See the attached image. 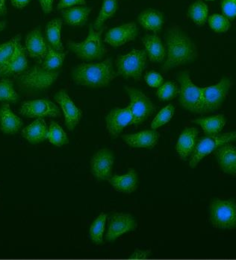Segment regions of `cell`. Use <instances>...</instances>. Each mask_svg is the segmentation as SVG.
<instances>
[{"mask_svg": "<svg viewBox=\"0 0 236 260\" xmlns=\"http://www.w3.org/2000/svg\"><path fill=\"white\" fill-rule=\"evenodd\" d=\"M125 90L130 100L132 124L138 125L143 123L156 111L155 105L141 90L130 87H125Z\"/></svg>", "mask_w": 236, "mask_h": 260, "instance_id": "cell-9", "label": "cell"}, {"mask_svg": "<svg viewBox=\"0 0 236 260\" xmlns=\"http://www.w3.org/2000/svg\"><path fill=\"white\" fill-rule=\"evenodd\" d=\"M20 114L28 118H56L61 116L57 105L47 100H36L22 104Z\"/></svg>", "mask_w": 236, "mask_h": 260, "instance_id": "cell-12", "label": "cell"}, {"mask_svg": "<svg viewBox=\"0 0 236 260\" xmlns=\"http://www.w3.org/2000/svg\"><path fill=\"white\" fill-rule=\"evenodd\" d=\"M31 0H11L13 6L18 9H23L28 6Z\"/></svg>", "mask_w": 236, "mask_h": 260, "instance_id": "cell-45", "label": "cell"}, {"mask_svg": "<svg viewBox=\"0 0 236 260\" xmlns=\"http://www.w3.org/2000/svg\"><path fill=\"white\" fill-rule=\"evenodd\" d=\"M231 85L230 80L223 78L215 85L202 88L204 113L214 112L220 108L227 96Z\"/></svg>", "mask_w": 236, "mask_h": 260, "instance_id": "cell-10", "label": "cell"}, {"mask_svg": "<svg viewBox=\"0 0 236 260\" xmlns=\"http://www.w3.org/2000/svg\"><path fill=\"white\" fill-rule=\"evenodd\" d=\"M114 154L109 149L100 150L91 159V171L92 175L100 181H108L111 177Z\"/></svg>", "mask_w": 236, "mask_h": 260, "instance_id": "cell-13", "label": "cell"}, {"mask_svg": "<svg viewBox=\"0 0 236 260\" xmlns=\"http://www.w3.org/2000/svg\"><path fill=\"white\" fill-rule=\"evenodd\" d=\"M138 34V28L135 23L124 24L111 28L105 35V42L112 47H119L134 41Z\"/></svg>", "mask_w": 236, "mask_h": 260, "instance_id": "cell-16", "label": "cell"}, {"mask_svg": "<svg viewBox=\"0 0 236 260\" xmlns=\"http://www.w3.org/2000/svg\"><path fill=\"white\" fill-rule=\"evenodd\" d=\"M19 95L14 87V82L9 79H3L0 81V102L16 103Z\"/></svg>", "mask_w": 236, "mask_h": 260, "instance_id": "cell-36", "label": "cell"}, {"mask_svg": "<svg viewBox=\"0 0 236 260\" xmlns=\"http://www.w3.org/2000/svg\"><path fill=\"white\" fill-rule=\"evenodd\" d=\"M110 184L116 191L124 194H131L138 187V176L134 169L129 170L126 175L122 176L114 175L108 180Z\"/></svg>", "mask_w": 236, "mask_h": 260, "instance_id": "cell-24", "label": "cell"}, {"mask_svg": "<svg viewBox=\"0 0 236 260\" xmlns=\"http://www.w3.org/2000/svg\"><path fill=\"white\" fill-rule=\"evenodd\" d=\"M47 139L50 143L55 146H64L69 143V140L65 131L55 122H51L49 125Z\"/></svg>", "mask_w": 236, "mask_h": 260, "instance_id": "cell-35", "label": "cell"}, {"mask_svg": "<svg viewBox=\"0 0 236 260\" xmlns=\"http://www.w3.org/2000/svg\"><path fill=\"white\" fill-rule=\"evenodd\" d=\"M138 22L146 31H151L157 34L163 25V14L156 9H148L138 15Z\"/></svg>", "mask_w": 236, "mask_h": 260, "instance_id": "cell-27", "label": "cell"}, {"mask_svg": "<svg viewBox=\"0 0 236 260\" xmlns=\"http://www.w3.org/2000/svg\"><path fill=\"white\" fill-rule=\"evenodd\" d=\"M28 68V59H27L25 49L21 45V43H20L17 46L14 55L4 70L0 73V78L9 79L12 76H18Z\"/></svg>", "mask_w": 236, "mask_h": 260, "instance_id": "cell-17", "label": "cell"}, {"mask_svg": "<svg viewBox=\"0 0 236 260\" xmlns=\"http://www.w3.org/2000/svg\"><path fill=\"white\" fill-rule=\"evenodd\" d=\"M206 1H214V0H206Z\"/></svg>", "mask_w": 236, "mask_h": 260, "instance_id": "cell-48", "label": "cell"}, {"mask_svg": "<svg viewBox=\"0 0 236 260\" xmlns=\"http://www.w3.org/2000/svg\"><path fill=\"white\" fill-rule=\"evenodd\" d=\"M221 11L223 14L229 19L233 20L236 17V0H222Z\"/></svg>", "mask_w": 236, "mask_h": 260, "instance_id": "cell-40", "label": "cell"}, {"mask_svg": "<svg viewBox=\"0 0 236 260\" xmlns=\"http://www.w3.org/2000/svg\"><path fill=\"white\" fill-rule=\"evenodd\" d=\"M167 57L162 67V72L167 73L171 69L191 63L197 59L198 52L195 44L184 31L174 27L170 28L165 36Z\"/></svg>", "mask_w": 236, "mask_h": 260, "instance_id": "cell-1", "label": "cell"}, {"mask_svg": "<svg viewBox=\"0 0 236 260\" xmlns=\"http://www.w3.org/2000/svg\"><path fill=\"white\" fill-rule=\"evenodd\" d=\"M6 22H0V32L6 28Z\"/></svg>", "mask_w": 236, "mask_h": 260, "instance_id": "cell-47", "label": "cell"}, {"mask_svg": "<svg viewBox=\"0 0 236 260\" xmlns=\"http://www.w3.org/2000/svg\"><path fill=\"white\" fill-rule=\"evenodd\" d=\"M104 29V28H102L99 31H96L91 25L86 39L82 43L69 41L68 43V49L82 60L87 61L100 60L106 54V49L101 39Z\"/></svg>", "mask_w": 236, "mask_h": 260, "instance_id": "cell-3", "label": "cell"}, {"mask_svg": "<svg viewBox=\"0 0 236 260\" xmlns=\"http://www.w3.org/2000/svg\"><path fill=\"white\" fill-rule=\"evenodd\" d=\"M174 112L175 108L173 105L170 104L166 106L156 115L154 121L151 123V128L156 130V129L165 125V124L168 123L173 118Z\"/></svg>", "mask_w": 236, "mask_h": 260, "instance_id": "cell-37", "label": "cell"}, {"mask_svg": "<svg viewBox=\"0 0 236 260\" xmlns=\"http://www.w3.org/2000/svg\"><path fill=\"white\" fill-rule=\"evenodd\" d=\"M179 92H180V90H179L176 84L171 81H167L160 87H158L156 95H157L158 98L162 101H169V100L176 98Z\"/></svg>", "mask_w": 236, "mask_h": 260, "instance_id": "cell-39", "label": "cell"}, {"mask_svg": "<svg viewBox=\"0 0 236 260\" xmlns=\"http://www.w3.org/2000/svg\"><path fill=\"white\" fill-rule=\"evenodd\" d=\"M146 60L148 55L145 50L133 49L127 55H119L115 60L117 76L139 81L146 68Z\"/></svg>", "mask_w": 236, "mask_h": 260, "instance_id": "cell-6", "label": "cell"}, {"mask_svg": "<svg viewBox=\"0 0 236 260\" xmlns=\"http://www.w3.org/2000/svg\"><path fill=\"white\" fill-rule=\"evenodd\" d=\"M122 139L130 147L151 149L157 144L159 134L154 129H152L143 131L133 135H123Z\"/></svg>", "mask_w": 236, "mask_h": 260, "instance_id": "cell-19", "label": "cell"}, {"mask_svg": "<svg viewBox=\"0 0 236 260\" xmlns=\"http://www.w3.org/2000/svg\"><path fill=\"white\" fill-rule=\"evenodd\" d=\"M54 0H40L43 12L45 14H49L52 12Z\"/></svg>", "mask_w": 236, "mask_h": 260, "instance_id": "cell-44", "label": "cell"}, {"mask_svg": "<svg viewBox=\"0 0 236 260\" xmlns=\"http://www.w3.org/2000/svg\"><path fill=\"white\" fill-rule=\"evenodd\" d=\"M151 252L150 250H141L135 249L134 253L130 256L131 259H146L151 256Z\"/></svg>", "mask_w": 236, "mask_h": 260, "instance_id": "cell-43", "label": "cell"}, {"mask_svg": "<svg viewBox=\"0 0 236 260\" xmlns=\"http://www.w3.org/2000/svg\"><path fill=\"white\" fill-rule=\"evenodd\" d=\"M92 9L86 6H75L63 9L62 16L65 23L73 27H82L85 25Z\"/></svg>", "mask_w": 236, "mask_h": 260, "instance_id": "cell-25", "label": "cell"}, {"mask_svg": "<svg viewBox=\"0 0 236 260\" xmlns=\"http://www.w3.org/2000/svg\"><path fill=\"white\" fill-rule=\"evenodd\" d=\"M132 114L130 105L125 108H114L106 116V127L113 138H117L129 124H132Z\"/></svg>", "mask_w": 236, "mask_h": 260, "instance_id": "cell-14", "label": "cell"}, {"mask_svg": "<svg viewBox=\"0 0 236 260\" xmlns=\"http://www.w3.org/2000/svg\"><path fill=\"white\" fill-rule=\"evenodd\" d=\"M145 52L153 63H161L165 57V48L160 37L156 34L146 35L142 38Z\"/></svg>", "mask_w": 236, "mask_h": 260, "instance_id": "cell-23", "label": "cell"}, {"mask_svg": "<svg viewBox=\"0 0 236 260\" xmlns=\"http://www.w3.org/2000/svg\"><path fill=\"white\" fill-rule=\"evenodd\" d=\"M194 123L200 125L206 136L218 135L226 124L224 115H216L207 118H201L193 121Z\"/></svg>", "mask_w": 236, "mask_h": 260, "instance_id": "cell-28", "label": "cell"}, {"mask_svg": "<svg viewBox=\"0 0 236 260\" xmlns=\"http://www.w3.org/2000/svg\"><path fill=\"white\" fill-rule=\"evenodd\" d=\"M55 100L60 105L65 115V125L68 130H74L80 122L82 111L72 101L66 91L62 90L57 92Z\"/></svg>", "mask_w": 236, "mask_h": 260, "instance_id": "cell-15", "label": "cell"}, {"mask_svg": "<svg viewBox=\"0 0 236 260\" xmlns=\"http://www.w3.org/2000/svg\"><path fill=\"white\" fill-rule=\"evenodd\" d=\"M215 157L223 172L230 175H236V147L226 143L215 151Z\"/></svg>", "mask_w": 236, "mask_h": 260, "instance_id": "cell-20", "label": "cell"}, {"mask_svg": "<svg viewBox=\"0 0 236 260\" xmlns=\"http://www.w3.org/2000/svg\"><path fill=\"white\" fill-rule=\"evenodd\" d=\"M107 215L101 213L91 225L89 235L94 243L101 245L103 242V234L106 226Z\"/></svg>", "mask_w": 236, "mask_h": 260, "instance_id": "cell-34", "label": "cell"}, {"mask_svg": "<svg viewBox=\"0 0 236 260\" xmlns=\"http://www.w3.org/2000/svg\"><path fill=\"white\" fill-rule=\"evenodd\" d=\"M176 79L180 84V103L182 107L191 112L204 114L202 88L192 82L189 72L179 73Z\"/></svg>", "mask_w": 236, "mask_h": 260, "instance_id": "cell-5", "label": "cell"}, {"mask_svg": "<svg viewBox=\"0 0 236 260\" xmlns=\"http://www.w3.org/2000/svg\"><path fill=\"white\" fill-rule=\"evenodd\" d=\"M23 125V120L13 113L9 104L3 103L0 107V130L7 135H14Z\"/></svg>", "mask_w": 236, "mask_h": 260, "instance_id": "cell-21", "label": "cell"}, {"mask_svg": "<svg viewBox=\"0 0 236 260\" xmlns=\"http://www.w3.org/2000/svg\"><path fill=\"white\" fill-rule=\"evenodd\" d=\"M117 9V0H103L101 9L94 25L96 31L101 29L105 22L114 17Z\"/></svg>", "mask_w": 236, "mask_h": 260, "instance_id": "cell-30", "label": "cell"}, {"mask_svg": "<svg viewBox=\"0 0 236 260\" xmlns=\"http://www.w3.org/2000/svg\"><path fill=\"white\" fill-rule=\"evenodd\" d=\"M66 53L58 52L48 44L47 55L44 57L42 67L49 71H58L62 68Z\"/></svg>", "mask_w": 236, "mask_h": 260, "instance_id": "cell-32", "label": "cell"}, {"mask_svg": "<svg viewBox=\"0 0 236 260\" xmlns=\"http://www.w3.org/2000/svg\"><path fill=\"white\" fill-rule=\"evenodd\" d=\"M188 14L196 25L202 26L206 23L208 19V6L202 0H198L190 6Z\"/></svg>", "mask_w": 236, "mask_h": 260, "instance_id": "cell-33", "label": "cell"}, {"mask_svg": "<svg viewBox=\"0 0 236 260\" xmlns=\"http://www.w3.org/2000/svg\"><path fill=\"white\" fill-rule=\"evenodd\" d=\"M7 13L6 8V0H0V17L5 15Z\"/></svg>", "mask_w": 236, "mask_h": 260, "instance_id": "cell-46", "label": "cell"}, {"mask_svg": "<svg viewBox=\"0 0 236 260\" xmlns=\"http://www.w3.org/2000/svg\"><path fill=\"white\" fill-rule=\"evenodd\" d=\"M117 76L110 58L100 63H82L72 70V78L76 84L92 88L106 87Z\"/></svg>", "mask_w": 236, "mask_h": 260, "instance_id": "cell-2", "label": "cell"}, {"mask_svg": "<svg viewBox=\"0 0 236 260\" xmlns=\"http://www.w3.org/2000/svg\"><path fill=\"white\" fill-rule=\"evenodd\" d=\"M236 140V132L225 133L223 135H211L201 139L197 142L194 151L191 154L189 166L191 168H195L196 166L204 157L210 155L213 151H216L226 143H231Z\"/></svg>", "mask_w": 236, "mask_h": 260, "instance_id": "cell-7", "label": "cell"}, {"mask_svg": "<svg viewBox=\"0 0 236 260\" xmlns=\"http://www.w3.org/2000/svg\"><path fill=\"white\" fill-rule=\"evenodd\" d=\"M60 71H49L41 66L27 69L16 78V84L21 90H42L50 87L57 79Z\"/></svg>", "mask_w": 236, "mask_h": 260, "instance_id": "cell-4", "label": "cell"}, {"mask_svg": "<svg viewBox=\"0 0 236 260\" xmlns=\"http://www.w3.org/2000/svg\"><path fill=\"white\" fill-rule=\"evenodd\" d=\"M63 20L54 19L47 23L46 26V36L47 44L58 52H64V46L61 38Z\"/></svg>", "mask_w": 236, "mask_h": 260, "instance_id": "cell-29", "label": "cell"}, {"mask_svg": "<svg viewBox=\"0 0 236 260\" xmlns=\"http://www.w3.org/2000/svg\"><path fill=\"white\" fill-rule=\"evenodd\" d=\"M75 6H86V1L85 0H60L57 6V9L63 10Z\"/></svg>", "mask_w": 236, "mask_h": 260, "instance_id": "cell-42", "label": "cell"}, {"mask_svg": "<svg viewBox=\"0 0 236 260\" xmlns=\"http://www.w3.org/2000/svg\"><path fill=\"white\" fill-rule=\"evenodd\" d=\"M144 80L150 87L154 88H158L164 84L163 77L156 72L151 71L146 73L144 76Z\"/></svg>", "mask_w": 236, "mask_h": 260, "instance_id": "cell-41", "label": "cell"}, {"mask_svg": "<svg viewBox=\"0 0 236 260\" xmlns=\"http://www.w3.org/2000/svg\"><path fill=\"white\" fill-rule=\"evenodd\" d=\"M48 132L49 129L45 121L42 118H38L33 123L23 129L21 135L30 143L37 144L47 140Z\"/></svg>", "mask_w": 236, "mask_h": 260, "instance_id": "cell-26", "label": "cell"}, {"mask_svg": "<svg viewBox=\"0 0 236 260\" xmlns=\"http://www.w3.org/2000/svg\"><path fill=\"white\" fill-rule=\"evenodd\" d=\"M21 41V35H17L10 41L0 44V73L6 68L9 60L14 55L17 46Z\"/></svg>", "mask_w": 236, "mask_h": 260, "instance_id": "cell-31", "label": "cell"}, {"mask_svg": "<svg viewBox=\"0 0 236 260\" xmlns=\"http://www.w3.org/2000/svg\"><path fill=\"white\" fill-rule=\"evenodd\" d=\"M210 221L216 228H236V204L233 201L215 200L210 204Z\"/></svg>", "mask_w": 236, "mask_h": 260, "instance_id": "cell-8", "label": "cell"}, {"mask_svg": "<svg viewBox=\"0 0 236 260\" xmlns=\"http://www.w3.org/2000/svg\"><path fill=\"white\" fill-rule=\"evenodd\" d=\"M48 44L46 42L41 30L29 31L25 38V50L30 57L38 60H44L47 55Z\"/></svg>", "mask_w": 236, "mask_h": 260, "instance_id": "cell-18", "label": "cell"}, {"mask_svg": "<svg viewBox=\"0 0 236 260\" xmlns=\"http://www.w3.org/2000/svg\"><path fill=\"white\" fill-rule=\"evenodd\" d=\"M209 25L217 33H225L230 28L229 19L221 14H213L208 19Z\"/></svg>", "mask_w": 236, "mask_h": 260, "instance_id": "cell-38", "label": "cell"}, {"mask_svg": "<svg viewBox=\"0 0 236 260\" xmlns=\"http://www.w3.org/2000/svg\"><path fill=\"white\" fill-rule=\"evenodd\" d=\"M198 134L196 127H188L182 132L176 146V151L180 158L186 159L192 154L197 143Z\"/></svg>", "mask_w": 236, "mask_h": 260, "instance_id": "cell-22", "label": "cell"}, {"mask_svg": "<svg viewBox=\"0 0 236 260\" xmlns=\"http://www.w3.org/2000/svg\"><path fill=\"white\" fill-rule=\"evenodd\" d=\"M137 228L135 218L127 213H113L108 217L106 239L114 242L124 234L135 231Z\"/></svg>", "mask_w": 236, "mask_h": 260, "instance_id": "cell-11", "label": "cell"}]
</instances>
